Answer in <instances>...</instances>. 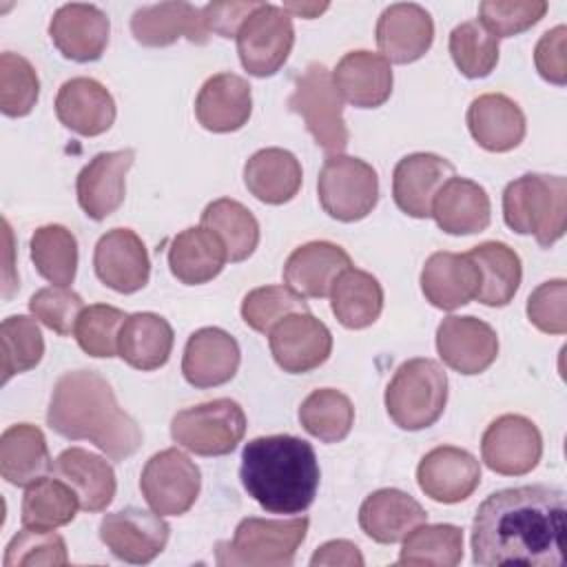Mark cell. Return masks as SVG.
<instances>
[{"label": "cell", "instance_id": "obj_1", "mask_svg": "<svg viewBox=\"0 0 567 567\" xmlns=\"http://www.w3.org/2000/svg\"><path fill=\"white\" fill-rule=\"evenodd\" d=\"M565 492L520 485L489 494L472 523V558L483 567H560L567 534Z\"/></svg>", "mask_w": 567, "mask_h": 567}, {"label": "cell", "instance_id": "obj_2", "mask_svg": "<svg viewBox=\"0 0 567 567\" xmlns=\"http://www.w3.org/2000/svg\"><path fill=\"white\" fill-rule=\"evenodd\" d=\"M47 423L64 439L91 441L113 461L133 456L142 445V430L95 370H71L55 381Z\"/></svg>", "mask_w": 567, "mask_h": 567}, {"label": "cell", "instance_id": "obj_3", "mask_svg": "<svg viewBox=\"0 0 567 567\" xmlns=\"http://www.w3.org/2000/svg\"><path fill=\"white\" fill-rule=\"evenodd\" d=\"M239 478L266 512L301 514L317 496V454L308 441L292 434L257 436L244 445Z\"/></svg>", "mask_w": 567, "mask_h": 567}, {"label": "cell", "instance_id": "obj_4", "mask_svg": "<svg viewBox=\"0 0 567 567\" xmlns=\"http://www.w3.org/2000/svg\"><path fill=\"white\" fill-rule=\"evenodd\" d=\"M503 219L518 235H534L549 248L565 235L567 182L560 175L525 173L503 190Z\"/></svg>", "mask_w": 567, "mask_h": 567}, {"label": "cell", "instance_id": "obj_5", "mask_svg": "<svg viewBox=\"0 0 567 567\" xmlns=\"http://www.w3.org/2000/svg\"><path fill=\"white\" fill-rule=\"evenodd\" d=\"M308 516L295 518H244L233 540H221L215 547V560L221 567H288L295 560L299 545L306 540Z\"/></svg>", "mask_w": 567, "mask_h": 567}, {"label": "cell", "instance_id": "obj_6", "mask_svg": "<svg viewBox=\"0 0 567 567\" xmlns=\"http://www.w3.org/2000/svg\"><path fill=\"white\" fill-rule=\"evenodd\" d=\"M447 403V377L432 359L399 365L385 388V410L401 430H423L439 421Z\"/></svg>", "mask_w": 567, "mask_h": 567}, {"label": "cell", "instance_id": "obj_7", "mask_svg": "<svg viewBox=\"0 0 567 567\" xmlns=\"http://www.w3.org/2000/svg\"><path fill=\"white\" fill-rule=\"evenodd\" d=\"M288 106L303 117L317 146L328 155H341L346 151L350 133L343 122V102L332 82V73L323 64L310 62L306 66L295 82Z\"/></svg>", "mask_w": 567, "mask_h": 567}, {"label": "cell", "instance_id": "obj_8", "mask_svg": "<svg viewBox=\"0 0 567 567\" xmlns=\"http://www.w3.org/2000/svg\"><path fill=\"white\" fill-rule=\"evenodd\" d=\"M246 434V414L233 399H215L177 412L171 436L184 450L199 456L230 454Z\"/></svg>", "mask_w": 567, "mask_h": 567}, {"label": "cell", "instance_id": "obj_9", "mask_svg": "<svg viewBox=\"0 0 567 567\" xmlns=\"http://www.w3.org/2000/svg\"><path fill=\"white\" fill-rule=\"evenodd\" d=\"M321 208L339 221H359L372 213L379 202L377 171L350 155H330L317 179Z\"/></svg>", "mask_w": 567, "mask_h": 567}, {"label": "cell", "instance_id": "obj_10", "mask_svg": "<svg viewBox=\"0 0 567 567\" xmlns=\"http://www.w3.org/2000/svg\"><path fill=\"white\" fill-rule=\"evenodd\" d=\"M241 66L255 78L275 75L295 44L292 16L277 4L261 2L237 31Z\"/></svg>", "mask_w": 567, "mask_h": 567}, {"label": "cell", "instance_id": "obj_11", "mask_svg": "<svg viewBox=\"0 0 567 567\" xmlns=\"http://www.w3.org/2000/svg\"><path fill=\"white\" fill-rule=\"evenodd\" d=\"M202 487L199 467L177 447L153 454L140 476L144 501L159 516L186 514Z\"/></svg>", "mask_w": 567, "mask_h": 567}, {"label": "cell", "instance_id": "obj_12", "mask_svg": "<svg viewBox=\"0 0 567 567\" xmlns=\"http://www.w3.org/2000/svg\"><path fill=\"white\" fill-rule=\"evenodd\" d=\"M481 456L496 474L523 476L538 465L543 456V436L527 416L503 414L483 432Z\"/></svg>", "mask_w": 567, "mask_h": 567}, {"label": "cell", "instance_id": "obj_13", "mask_svg": "<svg viewBox=\"0 0 567 567\" xmlns=\"http://www.w3.org/2000/svg\"><path fill=\"white\" fill-rule=\"evenodd\" d=\"M171 527L157 512L126 507L106 514L100 523V540L124 563L144 565L162 554Z\"/></svg>", "mask_w": 567, "mask_h": 567}, {"label": "cell", "instance_id": "obj_14", "mask_svg": "<svg viewBox=\"0 0 567 567\" xmlns=\"http://www.w3.org/2000/svg\"><path fill=\"white\" fill-rule=\"evenodd\" d=\"M270 352L277 365L290 374H303L323 365L332 352V334L310 312L284 317L270 332Z\"/></svg>", "mask_w": 567, "mask_h": 567}, {"label": "cell", "instance_id": "obj_15", "mask_svg": "<svg viewBox=\"0 0 567 567\" xmlns=\"http://www.w3.org/2000/svg\"><path fill=\"white\" fill-rule=\"evenodd\" d=\"M436 350L443 363L461 374L485 372L498 354L494 328L476 317H445L436 328Z\"/></svg>", "mask_w": 567, "mask_h": 567}, {"label": "cell", "instance_id": "obj_16", "mask_svg": "<svg viewBox=\"0 0 567 567\" xmlns=\"http://www.w3.org/2000/svg\"><path fill=\"white\" fill-rule=\"evenodd\" d=\"M97 279L115 292L142 290L151 277V259L144 241L131 228H113L100 237L93 252Z\"/></svg>", "mask_w": 567, "mask_h": 567}, {"label": "cell", "instance_id": "obj_17", "mask_svg": "<svg viewBox=\"0 0 567 567\" xmlns=\"http://www.w3.org/2000/svg\"><path fill=\"white\" fill-rule=\"evenodd\" d=\"M135 151H109L95 155L78 175V204L86 217L102 221L113 215L126 195V173L133 166Z\"/></svg>", "mask_w": 567, "mask_h": 567}, {"label": "cell", "instance_id": "obj_18", "mask_svg": "<svg viewBox=\"0 0 567 567\" xmlns=\"http://www.w3.org/2000/svg\"><path fill=\"white\" fill-rule=\"evenodd\" d=\"M109 16L100 7L84 2L62 4L49 22L51 42L73 62L100 60L109 44Z\"/></svg>", "mask_w": 567, "mask_h": 567}, {"label": "cell", "instance_id": "obj_19", "mask_svg": "<svg viewBox=\"0 0 567 567\" xmlns=\"http://www.w3.org/2000/svg\"><path fill=\"white\" fill-rule=\"evenodd\" d=\"M416 483L436 503H461L478 487L481 465L467 450L441 445L421 458Z\"/></svg>", "mask_w": 567, "mask_h": 567}, {"label": "cell", "instance_id": "obj_20", "mask_svg": "<svg viewBox=\"0 0 567 567\" xmlns=\"http://www.w3.org/2000/svg\"><path fill=\"white\" fill-rule=\"evenodd\" d=\"M454 177V164L434 153H412L399 159L392 173L394 204L410 217L432 215V202L439 188Z\"/></svg>", "mask_w": 567, "mask_h": 567}, {"label": "cell", "instance_id": "obj_21", "mask_svg": "<svg viewBox=\"0 0 567 567\" xmlns=\"http://www.w3.org/2000/svg\"><path fill=\"white\" fill-rule=\"evenodd\" d=\"M434 40L432 16L414 2H396L383 9L377 22V47L388 62L408 64L425 55Z\"/></svg>", "mask_w": 567, "mask_h": 567}, {"label": "cell", "instance_id": "obj_22", "mask_svg": "<svg viewBox=\"0 0 567 567\" xmlns=\"http://www.w3.org/2000/svg\"><path fill=\"white\" fill-rule=\"evenodd\" d=\"M239 346L221 328L195 330L184 348L182 374L195 388L228 383L239 368Z\"/></svg>", "mask_w": 567, "mask_h": 567}, {"label": "cell", "instance_id": "obj_23", "mask_svg": "<svg viewBox=\"0 0 567 567\" xmlns=\"http://www.w3.org/2000/svg\"><path fill=\"white\" fill-rule=\"evenodd\" d=\"M131 33L144 47H168L179 38L193 44L208 42L204 13L190 2H159L137 9L131 18Z\"/></svg>", "mask_w": 567, "mask_h": 567}, {"label": "cell", "instance_id": "obj_24", "mask_svg": "<svg viewBox=\"0 0 567 567\" xmlns=\"http://www.w3.org/2000/svg\"><path fill=\"white\" fill-rule=\"evenodd\" d=\"M352 268L350 255L330 241H308L290 252L284 266V281L301 297L321 299L330 295L343 270Z\"/></svg>", "mask_w": 567, "mask_h": 567}, {"label": "cell", "instance_id": "obj_25", "mask_svg": "<svg viewBox=\"0 0 567 567\" xmlns=\"http://www.w3.org/2000/svg\"><path fill=\"white\" fill-rule=\"evenodd\" d=\"M58 120L78 135H102L115 122L113 95L93 78H71L55 95Z\"/></svg>", "mask_w": 567, "mask_h": 567}, {"label": "cell", "instance_id": "obj_26", "mask_svg": "<svg viewBox=\"0 0 567 567\" xmlns=\"http://www.w3.org/2000/svg\"><path fill=\"white\" fill-rule=\"evenodd\" d=\"M51 474L64 481L78 496L84 512H102L113 503L117 481L106 458L82 450H64L51 465Z\"/></svg>", "mask_w": 567, "mask_h": 567}, {"label": "cell", "instance_id": "obj_27", "mask_svg": "<svg viewBox=\"0 0 567 567\" xmlns=\"http://www.w3.org/2000/svg\"><path fill=\"white\" fill-rule=\"evenodd\" d=\"M252 113L250 84L235 73H217L204 82L195 100V115L206 131L230 133Z\"/></svg>", "mask_w": 567, "mask_h": 567}, {"label": "cell", "instance_id": "obj_28", "mask_svg": "<svg viewBox=\"0 0 567 567\" xmlns=\"http://www.w3.org/2000/svg\"><path fill=\"white\" fill-rule=\"evenodd\" d=\"M467 128L478 146L492 153L516 148L525 137V113L503 93H485L467 109Z\"/></svg>", "mask_w": 567, "mask_h": 567}, {"label": "cell", "instance_id": "obj_29", "mask_svg": "<svg viewBox=\"0 0 567 567\" xmlns=\"http://www.w3.org/2000/svg\"><path fill=\"white\" fill-rule=\"evenodd\" d=\"M427 518L419 501L401 489H377L359 507V525L363 534L381 545L403 540L414 527Z\"/></svg>", "mask_w": 567, "mask_h": 567}, {"label": "cell", "instance_id": "obj_30", "mask_svg": "<svg viewBox=\"0 0 567 567\" xmlns=\"http://www.w3.org/2000/svg\"><path fill=\"white\" fill-rule=\"evenodd\" d=\"M339 95L357 109H377L392 93L390 62L372 51L346 53L332 73Z\"/></svg>", "mask_w": 567, "mask_h": 567}, {"label": "cell", "instance_id": "obj_31", "mask_svg": "<svg viewBox=\"0 0 567 567\" xmlns=\"http://www.w3.org/2000/svg\"><path fill=\"white\" fill-rule=\"evenodd\" d=\"M432 217L447 235H474L489 226L492 204L485 188L465 177L447 179L434 202Z\"/></svg>", "mask_w": 567, "mask_h": 567}, {"label": "cell", "instance_id": "obj_32", "mask_svg": "<svg viewBox=\"0 0 567 567\" xmlns=\"http://www.w3.org/2000/svg\"><path fill=\"white\" fill-rule=\"evenodd\" d=\"M421 290L434 308L456 310L476 299V266L467 255L434 252L421 270Z\"/></svg>", "mask_w": 567, "mask_h": 567}, {"label": "cell", "instance_id": "obj_33", "mask_svg": "<svg viewBox=\"0 0 567 567\" xmlns=\"http://www.w3.org/2000/svg\"><path fill=\"white\" fill-rule=\"evenodd\" d=\"M228 255L221 239L206 226H193L173 237L168 248V268L186 286H199L215 279Z\"/></svg>", "mask_w": 567, "mask_h": 567}, {"label": "cell", "instance_id": "obj_34", "mask_svg": "<svg viewBox=\"0 0 567 567\" xmlns=\"http://www.w3.org/2000/svg\"><path fill=\"white\" fill-rule=\"evenodd\" d=\"M173 328L155 312H135L126 317L120 339L117 354L135 370L148 372L162 368L173 350Z\"/></svg>", "mask_w": 567, "mask_h": 567}, {"label": "cell", "instance_id": "obj_35", "mask_svg": "<svg viewBox=\"0 0 567 567\" xmlns=\"http://www.w3.org/2000/svg\"><path fill=\"white\" fill-rule=\"evenodd\" d=\"M47 439L31 423H16L0 436V474L7 483L27 487L51 472Z\"/></svg>", "mask_w": 567, "mask_h": 567}, {"label": "cell", "instance_id": "obj_36", "mask_svg": "<svg viewBox=\"0 0 567 567\" xmlns=\"http://www.w3.org/2000/svg\"><path fill=\"white\" fill-rule=\"evenodd\" d=\"M246 188L264 204H286L301 188V164L284 148H261L244 166Z\"/></svg>", "mask_w": 567, "mask_h": 567}, {"label": "cell", "instance_id": "obj_37", "mask_svg": "<svg viewBox=\"0 0 567 567\" xmlns=\"http://www.w3.org/2000/svg\"><path fill=\"white\" fill-rule=\"evenodd\" d=\"M467 257L478 272L476 299L485 306H507L523 279L520 257L503 241H485L474 246Z\"/></svg>", "mask_w": 567, "mask_h": 567}, {"label": "cell", "instance_id": "obj_38", "mask_svg": "<svg viewBox=\"0 0 567 567\" xmlns=\"http://www.w3.org/2000/svg\"><path fill=\"white\" fill-rule=\"evenodd\" d=\"M330 306L341 326L361 330L379 319L383 310V288L370 272L348 268L330 290Z\"/></svg>", "mask_w": 567, "mask_h": 567}, {"label": "cell", "instance_id": "obj_39", "mask_svg": "<svg viewBox=\"0 0 567 567\" xmlns=\"http://www.w3.org/2000/svg\"><path fill=\"white\" fill-rule=\"evenodd\" d=\"M80 501L75 492L55 476H40L22 496L20 518L29 529L51 532L62 525H69L75 518Z\"/></svg>", "mask_w": 567, "mask_h": 567}, {"label": "cell", "instance_id": "obj_40", "mask_svg": "<svg viewBox=\"0 0 567 567\" xmlns=\"http://www.w3.org/2000/svg\"><path fill=\"white\" fill-rule=\"evenodd\" d=\"M202 226L221 239L230 261L248 259L259 244V224L255 215L244 204L228 197L215 199L204 208Z\"/></svg>", "mask_w": 567, "mask_h": 567}, {"label": "cell", "instance_id": "obj_41", "mask_svg": "<svg viewBox=\"0 0 567 567\" xmlns=\"http://www.w3.org/2000/svg\"><path fill=\"white\" fill-rule=\"evenodd\" d=\"M299 421L310 436L323 443H339L352 430L354 408L343 392L321 388L303 399L299 408Z\"/></svg>", "mask_w": 567, "mask_h": 567}, {"label": "cell", "instance_id": "obj_42", "mask_svg": "<svg viewBox=\"0 0 567 567\" xmlns=\"http://www.w3.org/2000/svg\"><path fill=\"white\" fill-rule=\"evenodd\" d=\"M31 259L40 277L53 286L69 288L78 270V241L73 233L60 224L42 226L31 237Z\"/></svg>", "mask_w": 567, "mask_h": 567}, {"label": "cell", "instance_id": "obj_43", "mask_svg": "<svg viewBox=\"0 0 567 567\" xmlns=\"http://www.w3.org/2000/svg\"><path fill=\"white\" fill-rule=\"evenodd\" d=\"M463 560V529L456 525H419L403 538L401 565L454 567Z\"/></svg>", "mask_w": 567, "mask_h": 567}, {"label": "cell", "instance_id": "obj_44", "mask_svg": "<svg viewBox=\"0 0 567 567\" xmlns=\"http://www.w3.org/2000/svg\"><path fill=\"white\" fill-rule=\"evenodd\" d=\"M450 55L465 78H485L498 62V38L478 20L461 22L450 33Z\"/></svg>", "mask_w": 567, "mask_h": 567}, {"label": "cell", "instance_id": "obj_45", "mask_svg": "<svg viewBox=\"0 0 567 567\" xmlns=\"http://www.w3.org/2000/svg\"><path fill=\"white\" fill-rule=\"evenodd\" d=\"M2 381L35 368L44 354V339L38 323L24 315H11L0 326Z\"/></svg>", "mask_w": 567, "mask_h": 567}, {"label": "cell", "instance_id": "obj_46", "mask_svg": "<svg viewBox=\"0 0 567 567\" xmlns=\"http://www.w3.org/2000/svg\"><path fill=\"white\" fill-rule=\"evenodd\" d=\"M292 312H308V301L288 286L255 288L241 301L244 323L261 334H268L284 317Z\"/></svg>", "mask_w": 567, "mask_h": 567}, {"label": "cell", "instance_id": "obj_47", "mask_svg": "<svg viewBox=\"0 0 567 567\" xmlns=\"http://www.w3.org/2000/svg\"><path fill=\"white\" fill-rule=\"evenodd\" d=\"M126 321V315L109 303H93L84 308L75 323L78 346L95 359H111L117 354L120 330Z\"/></svg>", "mask_w": 567, "mask_h": 567}, {"label": "cell", "instance_id": "obj_48", "mask_svg": "<svg viewBox=\"0 0 567 567\" xmlns=\"http://www.w3.org/2000/svg\"><path fill=\"white\" fill-rule=\"evenodd\" d=\"M40 80L31 62L18 53L0 55V109L9 117L29 115L38 102Z\"/></svg>", "mask_w": 567, "mask_h": 567}, {"label": "cell", "instance_id": "obj_49", "mask_svg": "<svg viewBox=\"0 0 567 567\" xmlns=\"http://www.w3.org/2000/svg\"><path fill=\"white\" fill-rule=\"evenodd\" d=\"M66 545L60 534L29 529L18 532L4 551V567H33V565H66Z\"/></svg>", "mask_w": 567, "mask_h": 567}, {"label": "cell", "instance_id": "obj_50", "mask_svg": "<svg viewBox=\"0 0 567 567\" xmlns=\"http://www.w3.org/2000/svg\"><path fill=\"white\" fill-rule=\"evenodd\" d=\"M545 11V0H485L478 4V22L496 38H512L534 27Z\"/></svg>", "mask_w": 567, "mask_h": 567}, {"label": "cell", "instance_id": "obj_51", "mask_svg": "<svg viewBox=\"0 0 567 567\" xmlns=\"http://www.w3.org/2000/svg\"><path fill=\"white\" fill-rule=\"evenodd\" d=\"M29 310L49 330L62 337H69L75 330V323L80 312L84 310V303L78 292L62 286H51L31 295Z\"/></svg>", "mask_w": 567, "mask_h": 567}, {"label": "cell", "instance_id": "obj_52", "mask_svg": "<svg viewBox=\"0 0 567 567\" xmlns=\"http://www.w3.org/2000/svg\"><path fill=\"white\" fill-rule=\"evenodd\" d=\"M529 321L547 334L567 332V284L565 279H551L540 284L527 299Z\"/></svg>", "mask_w": 567, "mask_h": 567}, {"label": "cell", "instance_id": "obj_53", "mask_svg": "<svg viewBox=\"0 0 567 567\" xmlns=\"http://www.w3.org/2000/svg\"><path fill=\"white\" fill-rule=\"evenodd\" d=\"M567 27L558 24L540 35L534 49V64L543 80L563 86L567 82V58H565Z\"/></svg>", "mask_w": 567, "mask_h": 567}, {"label": "cell", "instance_id": "obj_54", "mask_svg": "<svg viewBox=\"0 0 567 567\" xmlns=\"http://www.w3.org/2000/svg\"><path fill=\"white\" fill-rule=\"evenodd\" d=\"M261 2H233V0H226V2H210L202 9L204 13V22H206V29L208 33H217L221 38H233L237 35L239 27L244 24V20L259 7Z\"/></svg>", "mask_w": 567, "mask_h": 567}, {"label": "cell", "instance_id": "obj_55", "mask_svg": "<svg viewBox=\"0 0 567 567\" xmlns=\"http://www.w3.org/2000/svg\"><path fill=\"white\" fill-rule=\"evenodd\" d=\"M310 565H343V567H361L363 556L359 547L350 540H328L323 543L310 558Z\"/></svg>", "mask_w": 567, "mask_h": 567}, {"label": "cell", "instance_id": "obj_56", "mask_svg": "<svg viewBox=\"0 0 567 567\" xmlns=\"http://www.w3.org/2000/svg\"><path fill=\"white\" fill-rule=\"evenodd\" d=\"M284 9L290 16H301V18H317L328 9V2H284Z\"/></svg>", "mask_w": 567, "mask_h": 567}]
</instances>
